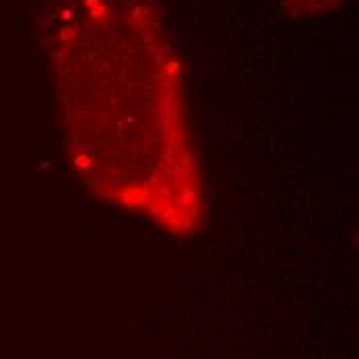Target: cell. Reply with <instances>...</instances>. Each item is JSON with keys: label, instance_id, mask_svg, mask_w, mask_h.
<instances>
[{"label": "cell", "instance_id": "1", "mask_svg": "<svg viewBox=\"0 0 359 359\" xmlns=\"http://www.w3.org/2000/svg\"><path fill=\"white\" fill-rule=\"evenodd\" d=\"M39 41L79 182L168 236L198 233L205 172L184 58L157 0H54Z\"/></svg>", "mask_w": 359, "mask_h": 359}, {"label": "cell", "instance_id": "2", "mask_svg": "<svg viewBox=\"0 0 359 359\" xmlns=\"http://www.w3.org/2000/svg\"><path fill=\"white\" fill-rule=\"evenodd\" d=\"M295 17H324L334 13L345 0H277Z\"/></svg>", "mask_w": 359, "mask_h": 359}]
</instances>
